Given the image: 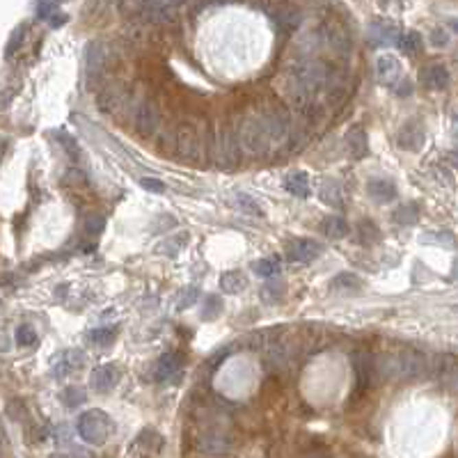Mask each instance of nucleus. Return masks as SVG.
Masks as SVG:
<instances>
[{
    "label": "nucleus",
    "instance_id": "1",
    "mask_svg": "<svg viewBox=\"0 0 458 458\" xmlns=\"http://www.w3.org/2000/svg\"><path fill=\"white\" fill-rule=\"evenodd\" d=\"M433 365L435 362L426 353L415 351V348H401V351L385 358V374L401 380H415L433 371Z\"/></svg>",
    "mask_w": 458,
    "mask_h": 458
},
{
    "label": "nucleus",
    "instance_id": "2",
    "mask_svg": "<svg viewBox=\"0 0 458 458\" xmlns=\"http://www.w3.org/2000/svg\"><path fill=\"white\" fill-rule=\"evenodd\" d=\"M172 147H174V156L179 161L195 163L202 159L204 149L200 142V126H197L195 119L183 117L179 124H176L172 133Z\"/></svg>",
    "mask_w": 458,
    "mask_h": 458
},
{
    "label": "nucleus",
    "instance_id": "3",
    "mask_svg": "<svg viewBox=\"0 0 458 458\" xmlns=\"http://www.w3.org/2000/svg\"><path fill=\"white\" fill-rule=\"evenodd\" d=\"M259 119L264 124V131L268 135L271 145H282V142L289 138L291 133V117L289 111L277 104V101H268V104L262 106V111H257Z\"/></svg>",
    "mask_w": 458,
    "mask_h": 458
},
{
    "label": "nucleus",
    "instance_id": "4",
    "mask_svg": "<svg viewBox=\"0 0 458 458\" xmlns=\"http://www.w3.org/2000/svg\"><path fill=\"white\" fill-rule=\"evenodd\" d=\"M238 138H241V147L252 156H262L266 154V149L271 147L268 135L264 131V124L259 119L257 113L245 115L241 119V126H238Z\"/></svg>",
    "mask_w": 458,
    "mask_h": 458
},
{
    "label": "nucleus",
    "instance_id": "5",
    "mask_svg": "<svg viewBox=\"0 0 458 458\" xmlns=\"http://www.w3.org/2000/svg\"><path fill=\"white\" fill-rule=\"evenodd\" d=\"M218 142H220V165L222 168H236L241 165V156H243V147H241V138H238V128L234 126V122L227 119L218 133Z\"/></svg>",
    "mask_w": 458,
    "mask_h": 458
},
{
    "label": "nucleus",
    "instance_id": "6",
    "mask_svg": "<svg viewBox=\"0 0 458 458\" xmlns=\"http://www.w3.org/2000/svg\"><path fill=\"white\" fill-rule=\"evenodd\" d=\"M78 433L83 435L87 442L101 444L106 442L108 433H111V420H108V415L101 413V410H87L78 420Z\"/></svg>",
    "mask_w": 458,
    "mask_h": 458
},
{
    "label": "nucleus",
    "instance_id": "7",
    "mask_svg": "<svg viewBox=\"0 0 458 458\" xmlns=\"http://www.w3.org/2000/svg\"><path fill=\"white\" fill-rule=\"evenodd\" d=\"M161 124V106L156 99H145L142 104L138 106V111H135V117H133V126L138 135L142 138H149V135H154V131L159 128Z\"/></svg>",
    "mask_w": 458,
    "mask_h": 458
},
{
    "label": "nucleus",
    "instance_id": "8",
    "mask_svg": "<svg viewBox=\"0 0 458 458\" xmlns=\"http://www.w3.org/2000/svg\"><path fill=\"white\" fill-rule=\"evenodd\" d=\"M376 76H378V83L389 87V90H396V87H399L403 80H406L399 58L389 56V53H385V56H378V60H376Z\"/></svg>",
    "mask_w": 458,
    "mask_h": 458
},
{
    "label": "nucleus",
    "instance_id": "9",
    "mask_svg": "<svg viewBox=\"0 0 458 458\" xmlns=\"http://www.w3.org/2000/svg\"><path fill=\"white\" fill-rule=\"evenodd\" d=\"M323 42L332 53H337L339 58H346L353 49V39L348 35V30L337 21H328L323 25Z\"/></svg>",
    "mask_w": 458,
    "mask_h": 458
},
{
    "label": "nucleus",
    "instance_id": "10",
    "mask_svg": "<svg viewBox=\"0 0 458 458\" xmlns=\"http://www.w3.org/2000/svg\"><path fill=\"white\" fill-rule=\"evenodd\" d=\"M424 140H426V128L420 119H408L396 133V145L403 152H420Z\"/></svg>",
    "mask_w": 458,
    "mask_h": 458
},
{
    "label": "nucleus",
    "instance_id": "11",
    "mask_svg": "<svg viewBox=\"0 0 458 458\" xmlns=\"http://www.w3.org/2000/svg\"><path fill=\"white\" fill-rule=\"evenodd\" d=\"M179 16V5L174 3H140L138 19H145L149 23H172Z\"/></svg>",
    "mask_w": 458,
    "mask_h": 458
},
{
    "label": "nucleus",
    "instance_id": "12",
    "mask_svg": "<svg viewBox=\"0 0 458 458\" xmlns=\"http://www.w3.org/2000/svg\"><path fill=\"white\" fill-rule=\"evenodd\" d=\"M108 65V46L104 42H92L87 44V56H85V71H87V78L90 80H97L101 73H104Z\"/></svg>",
    "mask_w": 458,
    "mask_h": 458
},
{
    "label": "nucleus",
    "instance_id": "13",
    "mask_svg": "<svg viewBox=\"0 0 458 458\" xmlns=\"http://www.w3.org/2000/svg\"><path fill=\"white\" fill-rule=\"evenodd\" d=\"M321 252H323V245L312 241V238H296L293 243L286 245V257H289L291 262H300V264L312 262Z\"/></svg>",
    "mask_w": 458,
    "mask_h": 458
},
{
    "label": "nucleus",
    "instance_id": "14",
    "mask_svg": "<svg viewBox=\"0 0 458 458\" xmlns=\"http://www.w3.org/2000/svg\"><path fill=\"white\" fill-rule=\"evenodd\" d=\"M420 80H422V85L426 87V90L440 92V90H444V87H449L451 76H449V69H447L444 65L431 62V65H426V67H422Z\"/></svg>",
    "mask_w": 458,
    "mask_h": 458
},
{
    "label": "nucleus",
    "instance_id": "15",
    "mask_svg": "<svg viewBox=\"0 0 458 458\" xmlns=\"http://www.w3.org/2000/svg\"><path fill=\"white\" fill-rule=\"evenodd\" d=\"M117 380H119L117 365H101L94 369L90 376V385L94 392H99V394H108L115 385H117Z\"/></svg>",
    "mask_w": 458,
    "mask_h": 458
},
{
    "label": "nucleus",
    "instance_id": "16",
    "mask_svg": "<svg viewBox=\"0 0 458 458\" xmlns=\"http://www.w3.org/2000/svg\"><path fill=\"white\" fill-rule=\"evenodd\" d=\"M433 371L442 387L451 389V392H458V360L456 358H449V355L437 358L433 365Z\"/></svg>",
    "mask_w": 458,
    "mask_h": 458
},
{
    "label": "nucleus",
    "instance_id": "17",
    "mask_svg": "<svg viewBox=\"0 0 458 458\" xmlns=\"http://www.w3.org/2000/svg\"><path fill=\"white\" fill-rule=\"evenodd\" d=\"M401 32L399 28L392 23V21H385V19H378V21H374L369 25V39H371V44H392V42H399Z\"/></svg>",
    "mask_w": 458,
    "mask_h": 458
},
{
    "label": "nucleus",
    "instance_id": "18",
    "mask_svg": "<svg viewBox=\"0 0 458 458\" xmlns=\"http://www.w3.org/2000/svg\"><path fill=\"white\" fill-rule=\"evenodd\" d=\"M181 369V358L176 353H165L161 355L159 360H156L154 365V378L159 382H165L170 378H174L176 374H179Z\"/></svg>",
    "mask_w": 458,
    "mask_h": 458
},
{
    "label": "nucleus",
    "instance_id": "19",
    "mask_svg": "<svg viewBox=\"0 0 458 458\" xmlns=\"http://www.w3.org/2000/svg\"><path fill=\"white\" fill-rule=\"evenodd\" d=\"M367 195L371 197V200L385 204V202H392L396 200V186L392 179H369L367 181Z\"/></svg>",
    "mask_w": 458,
    "mask_h": 458
},
{
    "label": "nucleus",
    "instance_id": "20",
    "mask_svg": "<svg viewBox=\"0 0 458 458\" xmlns=\"http://www.w3.org/2000/svg\"><path fill=\"white\" fill-rule=\"evenodd\" d=\"M271 19H273V23L279 25V28L293 30V28H298L300 21H303V14H300V10L291 8V5H277V8L271 10Z\"/></svg>",
    "mask_w": 458,
    "mask_h": 458
},
{
    "label": "nucleus",
    "instance_id": "21",
    "mask_svg": "<svg viewBox=\"0 0 458 458\" xmlns=\"http://www.w3.org/2000/svg\"><path fill=\"white\" fill-rule=\"evenodd\" d=\"M346 149H348V154H351V159H355V161L365 159L369 154V140H367L365 128L353 126L351 131L346 133Z\"/></svg>",
    "mask_w": 458,
    "mask_h": 458
},
{
    "label": "nucleus",
    "instance_id": "22",
    "mask_svg": "<svg viewBox=\"0 0 458 458\" xmlns=\"http://www.w3.org/2000/svg\"><path fill=\"white\" fill-rule=\"evenodd\" d=\"M122 101H124V90L117 83L106 85L97 97V104L104 113H115L122 106Z\"/></svg>",
    "mask_w": 458,
    "mask_h": 458
},
{
    "label": "nucleus",
    "instance_id": "23",
    "mask_svg": "<svg viewBox=\"0 0 458 458\" xmlns=\"http://www.w3.org/2000/svg\"><path fill=\"white\" fill-rule=\"evenodd\" d=\"M319 197L330 207L341 209L344 207V190H341V183L334 179H325L319 188Z\"/></svg>",
    "mask_w": 458,
    "mask_h": 458
},
{
    "label": "nucleus",
    "instance_id": "24",
    "mask_svg": "<svg viewBox=\"0 0 458 458\" xmlns=\"http://www.w3.org/2000/svg\"><path fill=\"white\" fill-rule=\"evenodd\" d=\"M321 234L330 241H341L348 234V222L341 216H328L323 222H321Z\"/></svg>",
    "mask_w": 458,
    "mask_h": 458
},
{
    "label": "nucleus",
    "instance_id": "25",
    "mask_svg": "<svg viewBox=\"0 0 458 458\" xmlns=\"http://www.w3.org/2000/svg\"><path fill=\"white\" fill-rule=\"evenodd\" d=\"M284 188L289 190L293 197H310V176L305 172H291L286 174L284 179Z\"/></svg>",
    "mask_w": 458,
    "mask_h": 458
},
{
    "label": "nucleus",
    "instance_id": "26",
    "mask_svg": "<svg viewBox=\"0 0 458 458\" xmlns=\"http://www.w3.org/2000/svg\"><path fill=\"white\" fill-rule=\"evenodd\" d=\"M396 46L401 49V53L403 56H417V53H422V46H424V39H422V35L417 30H406V32H401V37H399V42H396Z\"/></svg>",
    "mask_w": 458,
    "mask_h": 458
},
{
    "label": "nucleus",
    "instance_id": "27",
    "mask_svg": "<svg viewBox=\"0 0 458 458\" xmlns=\"http://www.w3.org/2000/svg\"><path fill=\"white\" fill-rule=\"evenodd\" d=\"M220 289L225 293H241L248 289V277L241 271H227L220 277Z\"/></svg>",
    "mask_w": 458,
    "mask_h": 458
},
{
    "label": "nucleus",
    "instance_id": "28",
    "mask_svg": "<svg viewBox=\"0 0 458 458\" xmlns=\"http://www.w3.org/2000/svg\"><path fill=\"white\" fill-rule=\"evenodd\" d=\"M83 353L80 351H69V353H65L62 355V360L58 362V367L53 369V374L58 376V378H62L65 374H69V371H73V369H80L83 367Z\"/></svg>",
    "mask_w": 458,
    "mask_h": 458
},
{
    "label": "nucleus",
    "instance_id": "29",
    "mask_svg": "<svg viewBox=\"0 0 458 458\" xmlns=\"http://www.w3.org/2000/svg\"><path fill=\"white\" fill-rule=\"evenodd\" d=\"M222 300L220 296H216V293H207V296L202 298V312H200V319L202 321H214L222 314Z\"/></svg>",
    "mask_w": 458,
    "mask_h": 458
},
{
    "label": "nucleus",
    "instance_id": "30",
    "mask_svg": "<svg viewBox=\"0 0 458 458\" xmlns=\"http://www.w3.org/2000/svg\"><path fill=\"white\" fill-rule=\"evenodd\" d=\"M53 138H56V142H58V145L65 149V152H67V156H69V159H73V161H78V159H80V147H78L76 138H73V135H69V133H67L65 128H56V131H53Z\"/></svg>",
    "mask_w": 458,
    "mask_h": 458
},
{
    "label": "nucleus",
    "instance_id": "31",
    "mask_svg": "<svg viewBox=\"0 0 458 458\" xmlns=\"http://www.w3.org/2000/svg\"><path fill=\"white\" fill-rule=\"evenodd\" d=\"M392 220L396 225H415L417 220H420V207L413 204V202L401 204V207L392 214Z\"/></svg>",
    "mask_w": 458,
    "mask_h": 458
},
{
    "label": "nucleus",
    "instance_id": "32",
    "mask_svg": "<svg viewBox=\"0 0 458 458\" xmlns=\"http://www.w3.org/2000/svg\"><path fill=\"white\" fill-rule=\"evenodd\" d=\"M330 289H332V291H344V293L358 291V289H362V279L351 275V273H341V275H337V277H334L332 282H330Z\"/></svg>",
    "mask_w": 458,
    "mask_h": 458
},
{
    "label": "nucleus",
    "instance_id": "33",
    "mask_svg": "<svg viewBox=\"0 0 458 458\" xmlns=\"http://www.w3.org/2000/svg\"><path fill=\"white\" fill-rule=\"evenodd\" d=\"M60 399H62V403L67 408H76L80 406V403H85L87 399V392L80 385H69L62 389V394H60Z\"/></svg>",
    "mask_w": 458,
    "mask_h": 458
},
{
    "label": "nucleus",
    "instance_id": "34",
    "mask_svg": "<svg viewBox=\"0 0 458 458\" xmlns=\"http://www.w3.org/2000/svg\"><path fill=\"white\" fill-rule=\"evenodd\" d=\"M252 271L257 273L259 277H273L279 273V262L277 259H259V262L252 264Z\"/></svg>",
    "mask_w": 458,
    "mask_h": 458
},
{
    "label": "nucleus",
    "instance_id": "35",
    "mask_svg": "<svg viewBox=\"0 0 458 458\" xmlns=\"http://www.w3.org/2000/svg\"><path fill=\"white\" fill-rule=\"evenodd\" d=\"M358 238L362 243H376L380 238V231L369 218H365V220L358 225Z\"/></svg>",
    "mask_w": 458,
    "mask_h": 458
},
{
    "label": "nucleus",
    "instance_id": "36",
    "mask_svg": "<svg viewBox=\"0 0 458 458\" xmlns=\"http://www.w3.org/2000/svg\"><path fill=\"white\" fill-rule=\"evenodd\" d=\"M87 337L97 346H111L115 337H117V330H115V328H97V330H92Z\"/></svg>",
    "mask_w": 458,
    "mask_h": 458
},
{
    "label": "nucleus",
    "instance_id": "37",
    "mask_svg": "<svg viewBox=\"0 0 458 458\" xmlns=\"http://www.w3.org/2000/svg\"><path fill=\"white\" fill-rule=\"evenodd\" d=\"M236 207L241 211H245V214H250V216H264V211H262V207H259V202L255 200V197H250L245 193L236 195Z\"/></svg>",
    "mask_w": 458,
    "mask_h": 458
},
{
    "label": "nucleus",
    "instance_id": "38",
    "mask_svg": "<svg viewBox=\"0 0 458 458\" xmlns=\"http://www.w3.org/2000/svg\"><path fill=\"white\" fill-rule=\"evenodd\" d=\"M197 300H200V289L197 286H186V289H181L179 298H176V310H188L190 305H195Z\"/></svg>",
    "mask_w": 458,
    "mask_h": 458
},
{
    "label": "nucleus",
    "instance_id": "39",
    "mask_svg": "<svg viewBox=\"0 0 458 458\" xmlns=\"http://www.w3.org/2000/svg\"><path fill=\"white\" fill-rule=\"evenodd\" d=\"M282 293H284V284L282 282H277V284H266L264 289H262V298H264V303H279L282 300Z\"/></svg>",
    "mask_w": 458,
    "mask_h": 458
},
{
    "label": "nucleus",
    "instance_id": "40",
    "mask_svg": "<svg viewBox=\"0 0 458 458\" xmlns=\"http://www.w3.org/2000/svg\"><path fill=\"white\" fill-rule=\"evenodd\" d=\"M16 344L19 346H32L37 344V332L30 325H19L16 328Z\"/></svg>",
    "mask_w": 458,
    "mask_h": 458
},
{
    "label": "nucleus",
    "instance_id": "41",
    "mask_svg": "<svg viewBox=\"0 0 458 458\" xmlns=\"http://www.w3.org/2000/svg\"><path fill=\"white\" fill-rule=\"evenodd\" d=\"M106 227V218L104 216H90L85 220V234L87 236H97L101 234V229Z\"/></svg>",
    "mask_w": 458,
    "mask_h": 458
},
{
    "label": "nucleus",
    "instance_id": "42",
    "mask_svg": "<svg viewBox=\"0 0 458 458\" xmlns=\"http://www.w3.org/2000/svg\"><path fill=\"white\" fill-rule=\"evenodd\" d=\"M65 183H67V186H85V183H87V176H85L83 172H80L78 168H71L69 172L65 174Z\"/></svg>",
    "mask_w": 458,
    "mask_h": 458
},
{
    "label": "nucleus",
    "instance_id": "43",
    "mask_svg": "<svg viewBox=\"0 0 458 458\" xmlns=\"http://www.w3.org/2000/svg\"><path fill=\"white\" fill-rule=\"evenodd\" d=\"M56 12H58V5L56 3H39L37 5V10H35V14H37V19H53L56 16Z\"/></svg>",
    "mask_w": 458,
    "mask_h": 458
},
{
    "label": "nucleus",
    "instance_id": "44",
    "mask_svg": "<svg viewBox=\"0 0 458 458\" xmlns=\"http://www.w3.org/2000/svg\"><path fill=\"white\" fill-rule=\"evenodd\" d=\"M431 44L437 46V49H442V46H447V44H449V35H447V30H444V28H433V30H431Z\"/></svg>",
    "mask_w": 458,
    "mask_h": 458
},
{
    "label": "nucleus",
    "instance_id": "45",
    "mask_svg": "<svg viewBox=\"0 0 458 458\" xmlns=\"http://www.w3.org/2000/svg\"><path fill=\"white\" fill-rule=\"evenodd\" d=\"M140 186L145 190H152V193H163V190H165V183L154 179V176H145V179H140Z\"/></svg>",
    "mask_w": 458,
    "mask_h": 458
},
{
    "label": "nucleus",
    "instance_id": "46",
    "mask_svg": "<svg viewBox=\"0 0 458 458\" xmlns=\"http://www.w3.org/2000/svg\"><path fill=\"white\" fill-rule=\"evenodd\" d=\"M23 35H25V25H21V28H19V30H14V35H12L10 44H8V51H5V53H8V58H12V53H14V49L23 42Z\"/></svg>",
    "mask_w": 458,
    "mask_h": 458
},
{
    "label": "nucleus",
    "instance_id": "47",
    "mask_svg": "<svg viewBox=\"0 0 458 458\" xmlns=\"http://www.w3.org/2000/svg\"><path fill=\"white\" fill-rule=\"evenodd\" d=\"M394 92L399 94V97H410V94H413V83H410V80L406 78V80H403V83H401L399 87H396Z\"/></svg>",
    "mask_w": 458,
    "mask_h": 458
},
{
    "label": "nucleus",
    "instance_id": "48",
    "mask_svg": "<svg viewBox=\"0 0 458 458\" xmlns=\"http://www.w3.org/2000/svg\"><path fill=\"white\" fill-rule=\"evenodd\" d=\"M67 23V16L65 14H58V16H53L51 19V25L53 28H60V25H65Z\"/></svg>",
    "mask_w": 458,
    "mask_h": 458
},
{
    "label": "nucleus",
    "instance_id": "49",
    "mask_svg": "<svg viewBox=\"0 0 458 458\" xmlns=\"http://www.w3.org/2000/svg\"><path fill=\"white\" fill-rule=\"evenodd\" d=\"M451 310H454V312H458V305H454V307H451Z\"/></svg>",
    "mask_w": 458,
    "mask_h": 458
},
{
    "label": "nucleus",
    "instance_id": "50",
    "mask_svg": "<svg viewBox=\"0 0 458 458\" xmlns=\"http://www.w3.org/2000/svg\"><path fill=\"white\" fill-rule=\"evenodd\" d=\"M456 140H458V131H456Z\"/></svg>",
    "mask_w": 458,
    "mask_h": 458
}]
</instances>
